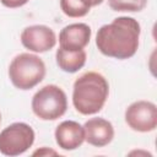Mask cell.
Here are the masks:
<instances>
[{"instance_id": "cell-16", "label": "cell", "mask_w": 157, "mask_h": 157, "mask_svg": "<svg viewBox=\"0 0 157 157\" xmlns=\"http://www.w3.org/2000/svg\"><path fill=\"white\" fill-rule=\"evenodd\" d=\"M103 2V0H91V4L92 6H97V5H101Z\"/></svg>"}, {"instance_id": "cell-15", "label": "cell", "mask_w": 157, "mask_h": 157, "mask_svg": "<svg viewBox=\"0 0 157 157\" xmlns=\"http://www.w3.org/2000/svg\"><path fill=\"white\" fill-rule=\"evenodd\" d=\"M36 155H39V156H42V155H56V152L55 151H52V150L48 151L45 147H43L42 150H38V151L33 152V156H36Z\"/></svg>"}, {"instance_id": "cell-14", "label": "cell", "mask_w": 157, "mask_h": 157, "mask_svg": "<svg viewBox=\"0 0 157 157\" xmlns=\"http://www.w3.org/2000/svg\"><path fill=\"white\" fill-rule=\"evenodd\" d=\"M29 0H0V2L10 9H16V7H21L23 5H26Z\"/></svg>"}, {"instance_id": "cell-12", "label": "cell", "mask_w": 157, "mask_h": 157, "mask_svg": "<svg viewBox=\"0 0 157 157\" xmlns=\"http://www.w3.org/2000/svg\"><path fill=\"white\" fill-rule=\"evenodd\" d=\"M92 7L91 0H60L61 11L69 17H83Z\"/></svg>"}, {"instance_id": "cell-1", "label": "cell", "mask_w": 157, "mask_h": 157, "mask_svg": "<svg viewBox=\"0 0 157 157\" xmlns=\"http://www.w3.org/2000/svg\"><path fill=\"white\" fill-rule=\"evenodd\" d=\"M140 33L141 27L135 18L117 17L98 29L96 45L105 56L119 60L129 59L137 52Z\"/></svg>"}, {"instance_id": "cell-8", "label": "cell", "mask_w": 157, "mask_h": 157, "mask_svg": "<svg viewBox=\"0 0 157 157\" xmlns=\"http://www.w3.org/2000/svg\"><path fill=\"white\" fill-rule=\"evenodd\" d=\"M91 27L86 23H71L65 26L59 33L60 48L66 50L83 49L91 39Z\"/></svg>"}, {"instance_id": "cell-4", "label": "cell", "mask_w": 157, "mask_h": 157, "mask_svg": "<svg viewBox=\"0 0 157 157\" xmlns=\"http://www.w3.org/2000/svg\"><path fill=\"white\" fill-rule=\"evenodd\" d=\"M67 109L66 93L56 85H47L32 98V110L42 120H56Z\"/></svg>"}, {"instance_id": "cell-5", "label": "cell", "mask_w": 157, "mask_h": 157, "mask_svg": "<svg viewBox=\"0 0 157 157\" xmlns=\"http://www.w3.org/2000/svg\"><path fill=\"white\" fill-rule=\"evenodd\" d=\"M34 130L26 123H13L0 132V152L5 156H20L34 142Z\"/></svg>"}, {"instance_id": "cell-11", "label": "cell", "mask_w": 157, "mask_h": 157, "mask_svg": "<svg viewBox=\"0 0 157 157\" xmlns=\"http://www.w3.org/2000/svg\"><path fill=\"white\" fill-rule=\"evenodd\" d=\"M55 59H56L58 66L63 71L74 74L85 66L87 55L83 49L66 50L59 47V49H56V53H55Z\"/></svg>"}, {"instance_id": "cell-13", "label": "cell", "mask_w": 157, "mask_h": 157, "mask_svg": "<svg viewBox=\"0 0 157 157\" xmlns=\"http://www.w3.org/2000/svg\"><path fill=\"white\" fill-rule=\"evenodd\" d=\"M108 5L113 11L140 12L146 7L147 0H108Z\"/></svg>"}, {"instance_id": "cell-7", "label": "cell", "mask_w": 157, "mask_h": 157, "mask_svg": "<svg viewBox=\"0 0 157 157\" xmlns=\"http://www.w3.org/2000/svg\"><path fill=\"white\" fill-rule=\"evenodd\" d=\"M21 43L31 52L45 53L55 47L56 36L55 32L45 25H33L22 31Z\"/></svg>"}, {"instance_id": "cell-10", "label": "cell", "mask_w": 157, "mask_h": 157, "mask_svg": "<svg viewBox=\"0 0 157 157\" xmlns=\"http://www.w3.org/2000/svg\"><path fill=\"white\" fill-rule=\"evenodd\" d=\"M56 145L66 151L78 148L85 141V130L81 124L74 120H65L60 123L54 132Z\"/></svg>"}, {"instance_id": "cell-2", "label": "cell", "mask_w": 157, "mask_h": 157, "mask_svg": "<svg viewBox=\"0 0 157 157\" xmlns=\"http://www.w3.org/2000/svg\"><path fill=\"white\" fill-rule=\"evenodd\" d=\"M72 104L83 115H92L103 108L109 94L105 77L96 71H88L75 80L72 87Z\"/></svg>"}, {"instance_id": "cell-17", "label": "cell", "mask_w": 157, "mask_h": 157, "mask_svg": "<svg viewBox=\"0 0 157 157\" xmlns=\"http://www.w3.org/2000/svg\"><path fill=\"white\" fill-rule=\"evenodd\" d=\"M0 123H1V113H0Z\"/></svg>"}, {"instance_id": "cell-9", "label": "cell", "mask_w": 157, "mask_h": 157, "mask_svg": "<svg viewBox=\"0 0 157 157\" xmlns=\"http://www.w3.org/2000/svg\"><path fill=\"white\" fill-rule=\"evenodd\" d=\"M85 141L94 147H104L114 137V128L103 118H91L83 124Z\"/></svg>"}, {"instance_id": "cell-3", "label": "cell", "mask_w": 157, "mask_h": 157, "mask_svg": "<svg viewBox=\"0 0 157 157\" xmlns=\"http://www.w3.org/2000/svg\"><path fill=\"white\" fill-rule=\"evenodd\" d=\"M45 64L36 54L21 53L16 55L9 66V77L18 90H31L43 81Z\"/></svg>"}, {"instance_id": "cell-6", "label": "cell", "mask_w": 157, "mask_h": 157, "mask_svg": "<svg viewBox=\"0 0 157 157\" xmlns=\"http://www.w3.org/2000/svg\"><path fill=\"white\" fill-rule=\"evenodd\" d=\"M125 121L139 132L153 131L157 126V107L150 101H136L125 110Z\"/></svg>"}]
</instances>
